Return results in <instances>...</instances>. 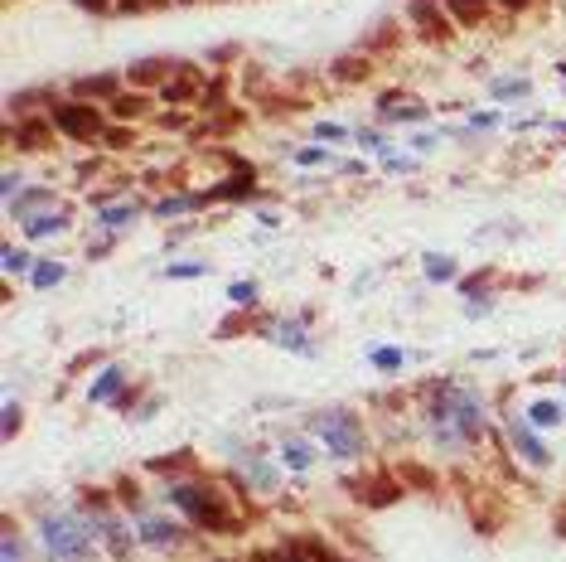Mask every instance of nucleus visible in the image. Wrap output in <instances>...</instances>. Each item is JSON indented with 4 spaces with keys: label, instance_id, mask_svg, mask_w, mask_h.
Listing matches in <instances>:
<instances>
[{
    "label": "nucleus",
    "instance_id": "nucleus-45",
    "mask_svg": "<svg viewBox=\"0 0 566 562\" xmlns=\"http://www.w3.org/2000/svg\"><path fill=\"white\" fill-rule=\"evenodd\" d=\"M213 58H219V64H233V58H237V44H219V49H213Z\"/></svg>",
    "mask_w": 566,
    "mask_h": 562
},
{
    "label": "nucleus",
    "instance_id": "nucleus-29",
    "mask_svg": "<svg viewBox=\"0 0 566 562\" xmlns=\"http://www.w3.org/2000/svg\"><path fill=\"white\" fill-rule=\"evenodd\" d=\"M136 213H141V204H116V209H102V213H98V223L116 233V229H126V223L136 219Z\"/></svg>",
    "mask_w": 566,
    "mask_h": 562
},
{
    "label": "nucleus",
    "instance_id": "nucleus-10",
    "mask_svg": "<svg viewBox=\"0 0 566 562\" xmlns=\"http://www.w3.org/2000/svg\"><path fill=\"white\" fill-rule=\"evenodd\" d=\"M509 441H513V451H518V456H523L527 465H537V471H547V465H552V451L542 446L537 432H533L527 422H518V417L509 422Z\"/></svg>",
    "mask_w": 566,
    "mask_h": 562
},
{
    "label": "nucleus",
    "instance_id": "nucleus-11",
    "mask_svg": "<svg viewBox=\"0 0 566 562\" xmlns=\"http://www.w3.org/2000/svg\"><path fill=\"white\" fill-rule=\"evenodd\" d=\"M262 334L276 344H286V350H300V354H310V334H305V320H296V316H281V320H271V325H262Z\"/></svg>",
    "mask_w": 566,
    "mask_h": 562
},
{
    "label": "nucleus",
    "instance_id": "nucleus-28",
    "mask_svg": "<svg viewBox=\"0 0 566 562\" xmlns=\"http://www.w3.org/2000/svg\"><path fill=\"white\" fill-rule=\"evenodd\" d=\"M252 562H310V558L300 553L296 543H276V548H257V553H252Z\"/></svg>",
    "mask_w": 566,
    "mask_h": 562
},
{
    "label": "nucleus",
    "instance_id": "nucleus-31",
    "mask_svg": "<svg viewBox=\"0 0 566 562\" xmlns=\"http://www.w3.org/2000/svg\"><path fill=\"white\" fill-rule=\"evenodd\" d=\"M310 461H315V451L305 446V441H286V465H291V471H310Z\"/></svg>",
    "mask_w": 566,
    "mask_h": 562
},
{
    "label": "nucleus",
    "instance_id": "nucleus-21",
    "mask_svg": "<svg viewBox=\"0 0 566 562\" xmlns=\"http://www.w3.org/2000/svg\"><path fill=\"white\" fill-rule=\"evenodd\" d=\"M368 73H373V64L364 54H348V58H334V64H330V78L334 82H364Z\"/></svg>",
    "mask_w": 566,
    "mask_h": 562
},
{
    "label": "nucleus",
    "instance_id": "nucleus-18",
    "mask_svg": "<svg viewBox=\"0 0 566 562\" xmlns=\"http://www.w3.org/2000/svg\"><path fill=\"white\" fill-rule=\"evenodd\" d=\"M54 204V189H44V185H30L20 199H10V219H34V213H44Z\"/></svg>",
    "mask_w": 566,
    "mask_h": 562
},
{
    "label": "nucleus",
    "instance_id": "nucleus-14",
    "mask_svg": "<svg viewBox=\"0 0 566 562\" xmlns=\"http://www.w3.org/2000/svg\"><path fill=\"white\" fill-rule=\"evenodd\" d=\"M378 112L392 117V122H416V117H426V102H421V98H407V92H382V98H378Z\"/></svg>",
    "mask_w": 566,
    "mask_h": 562
},
{
    "label": "nucleus",
    "instance_id": "nucleus-12",
    "mask_svg": "<svg viewBox=\"0 0 566 562\" xmlns=\"http://www.w3.org/2000/svg\"><path fill=\"white\" fill-rule=\"evenodd\" d=\"M445 15H450L460 30H475L493 15V0H445Z\"/></svg>",
    "mask_w": 566,
    "mask_h": 562
},
{
    "label": "nucleus",
    "instance_id": "nucleus-6",
    "mask_svg": "<svg viewBox=\"0 0 566 562\" xmlns=\"http://www.w3.org/2000/svg\"><path fill=\"white\" fill-rule=\"evenodd\" d=\"M407 20L416 25V34L426 44H450V34H455V20L445 15L436 0H407Z\"/></svg>",
    "mask_w": 566,
    "mask_h": 562
},
{
    "label": "nucleus",
    "instance_id": "nucleus-47",
    "mask_svg": "<svg viewBox=\"0 0 566 562\" xmlns=\"http://www.w3.org/2000/svg\"><path fill=\"white\" fill-rule=\"evenodd\" d=\"M557 533H562V538H566V509H562V514H557Z\"/></svg>",
    "mask_w": 566,
    "mask_h": 562
},
{
    "label": "nucleus",
    "instance_id": "nucleus-24",
    "mask_svg": "<svg viewBox=\"0 0 566 562\" xmlns=\"http://www.w3.org/2000/svg\"><path fill=\"white\" fill-rule=\"evenodd\" d=\"M194 209H203V195H170L160 204H150L155 219H179V213H194Z\"/></svg>",
    "mask_w": 566,
    "mask_h": 562
},
{
    "label": "nucleus",
    "instance_id": "nucleus-17",
    "mask_svg": "<svg viewBox=\"0 0 566 562\" xmlns=\"http://www.w3.org/2000/svg\"><path fill=\"white\" fill-rule=\"evenodd\" d=\"M98 523H102V538H107V548H112V558H131V529L122 519H116V509H107V514H98Z\"/></svg>",
    "mask_w": 566,
    "mask_h": 562
},
{
    "label": "nucleus",
    "instance_id": "nucleus-41",
    "mask_svg": "<svg viewBox=\"0 0 566 562\" xmlns=\"http://www.w3.org/2000/svg\"><path fill=\"white\" fill-rule=\"evenodd\" d=\"M315 136H320V141H339V136H348V131H344L339 122H320V126H315Z\"/></svg>",
    "mask_w": 566,
    "mask_h": 562
},
{
    "label": "nucleus",
    "instance_id": "nucleus-2",
    "mask_svg": "<svg viewBox=\"0 0 566 562\" xmlns=\"http://www.w3.org/2000/svg\"><path fill=\"white\" fill-rule=\"evenodd\" d=\"M39 538H44V548L54 553V562H88L92 558L88 523H82L78 514H44Z\"/></svg>",
    "mask_w": 566,
    "mask_h": 562
},
{
    "label": "nucleus",
    "instance_id": "nucleus-33",
    "mask_svg": "<svg viewBox=\"0 0 566 562\" xmlns=\"http://www.w3.org/2000/svg\"><path fill=\"white\" fill-rule=\"evenodd\" d=\"M493 98H499V102H518V98H527V82H523V78L493 82Z\"/></svg>",
    "mask_w": 566,
    "mask_h": 562
},
{
    "label": "nucleus",
    "instance_id": "nucleus-40",
    "mask_svg": "<svg viewBox=\"0 0 566 562\" xmlns=\"http://www.w3.org/2000/svg\"><path fill=\"white\" fill-rule=\"evenodd\" d=\"M73 5L92 10V15H112V10H116V0H73Z\"/></svg>",
    "mask_w": 566,
    "mask_h": 562
},
{
    "label": "nucleus",
    "instance_id": "nucleus-38",
    "mask_svg": "<svg viewBox=\"0 0 566 562\" xmlns=\"http://www.w3.org/2000/svg\"><path fill=\"white\" fill-rule=\"evenodd\" d=\"M203 272H209L203 262H175V267H170V277H203Z\"/></svg>",
    "mask_w": 566,
    "mask_h": 562
},
{
    "label": "nucleus",
    "instance_id": "nucleus-9",
    "mask_svg": "<svg viewBox=\"0 0 566 562\" xmlns=\"http://www.w3.org/2000/svg\"><path fill=\"white\" fill-rule=\"evenodd\" d=\"M136 538H141V543H150V548H179V543H184V529L170 523V519H160V514L141 509L136 514Z\"/></svg>",
    "mask_w": 566,
    "mask_h": 562
},
{
    "label": "nucleus",
    "instance_id": "nucleus-36",
    "mask_svg": "<svg viewBox=\"0 0 566 562\" xmlns=\"http://www.w3.org/2000/svg\"><path fill=\"white\" fill-rule=\"evenodd\" d=\"M426 277L431 281H450L455 277V262L450 257H426Z\"/></svg>",
    "mask_w": 566,
    "mask_h": 562
},
{
    "label": "nucleus",
    "instance_id": "nucleus-20",
    "mask_svg": "<svg viewBox=\"0 0 566 562\" xmlns=\"http://www.w3.org/2000/svg\"><path fill=\"white\" fill-rule=\"evenodd\" d=\"M296 548H300V553H305L310 562H354V558H344L334 543H324L320 533H300V538H296Z\"/></svg>",
    "mask_w": 566,
    "mask_h": 562
},
{
    "label": "nucleus",
    "instance_id": "nucleus-43",
    "mask_svg": "<svg viewBox=\"0 0 566 562\" xmlns=\"http://www.w3.org/2000/svg\"><path fill=\"white\" fill-rule=\"evenodd\" d=\"M324 160V151L320 146H310V151H296V165H320Z\"/></svg>",
    "mask_w": 566,
    "mask_h": 562
},
{
    "label": "nucleus",
    "instance_id": "nucleus-22",
    "mask_svg": "<svg viewBox=\"0 0 566 562\" xmlns=\"http://www.w3.org/2000/svg\"><path fill=\"white\" fill-rule=\"evenodd\" d=\"M68 223H73V213L58 209V213H34V219H25V233L30 238H49V233H64Z\"/></svg>",
    "mask_w": 566,
    "mask_h": 562
},
{
    "label": "nucleus",
    "instance_id": "nucleus-16",
    "mask_svg": "<svg viewBox=\"0 0 566 562\" xmlns=\"http://www.w3.org/2000/svg\"><path fill=\"white\" fill-rule=\"evenodd\" d=\"M88 402H116V408H126V374L122 368H107L98 384L88 388Z\"/></svg>",
    "mask_w": 566,
    "mask_h": 562
},
{
    "label": "nucleus",
    "instance_id": "nucleus-34",
    "mask_svg": "<svg viewBox=\"0 0 566 562\" xmlns=\"http://www.w3.org/2000/svg\"><path fill=\"white\" fill-rule=\"evenodd\" d=\"M170 0H116V15H146V10H165Z\"/></svg>",
    "mask_w": 566,
    "mask_h": 562
},
{
    "label": "nucleus",
    "instance_id": "nucleus-7",
    "mask_svg": "<svg viewBox=\"0 0 566 562\" xmlns=\"http://www.w3.org/2000/svg\"><path fill=\"white\" fill-rule=\"evenodd\" d=\"M203 88H209V78H203L199 68H189V64H175V73L160 82V102H170V107H184V102H203Z\"/></svg>",
    "mask_w": 566,
    "mask_h": 562
},
{
    "label": "nucleus",
    "instance_id": "nucleus-13",
    "mask_svg": "<svg viewBox=\"0 0 566 562\" xmlns=\"http://www.w3.org/2000/svg\"><path fill=\"white\" fill-rule=\"evenodd\" d=\"M122 78L126 73H92V78H78L73 82V98L92 102V98H122Z\"/></svg>",
    "mask_w": 566,
    "mask_h": 562
},
{
    "label": "nucleus",
    "instance_id": "nucleus-32",
    "mask_svg": "<svg viewBox=\"0 0 566 562\" xmlns=\"http://www.w3.org/2000/svg\"><path fill=\"white\" fill-rule=\"evenodd\" d=\"M527 422H533V427H557L562 422V408H557V402H533V408H527Z\"/></svg>",
    "mask_w": 566,
    "mask_h": 562
},
{
    "label": "nucleus",
    "instance_id": "nucleus-4",
    "mask_svg": "<svg viewBox=\"0 0 566 562\" xmlns=\"http://www.w3.org/2000/svg\"><path fill=\"white\" fill-rule=\"evenodd\" d=\"M49 122L58 126V136H73V141H102L107 136L102 107H92V102H82V98L54 102L49 107Z\"/></svg>",
    "mask_w": 566,
    "mask_h": 562
},
{
    "label": "nucleus",
    "instance_id": "nucleus-23",
    "mask_svg": "<svg viewBox=\"0 0 566 562\" xmlns=\"http://www.w3.org/2000/svg\"><path fill=\"white\" fill-rule=\"evenodd\" d=\"M397 480H402L407 489H436L441 485L436 471H431V465H421V461H402V465H397Z\"/></svg>",
    "mask_w": 566,
    "mask_h": 562
},
{
    "label": "nucleus",
    "instance_id": "nucleus-1",
    "mask_svg": "<svg viewBox=\"0 0 566 562\" xmlns=\"http://www.w3.org/2000/svg\"><path fill=\"white\" fill-rule=\"evenodd\" d=\"M170 499L189 514V523L203 529V533H243L247 529V514L223 489V480H209V475H199V480H179V485H170Z\"/></svg>",
    "mask_w": 566,
    "mask_h": 562
},
{
    "label": "nucleus",
    "instance_id": "nucleus-19",
    "mask_svg": "<svg viewBox=\"0 0 566 562\" xmlns=\"http://www.w3.org/2000/svg\"><path fill=\"white\" fill-rule=\"evenodd\" d=\"M247 485L257 489V495H276V489H281V471L262 456H247Z\"/></svg>",
    "mask_w": 566,
    "mask_h": 562
},
{
    "label": "nucleus",
    "instance_id": "nucleus-5",
    "mask_svg": "<svg viewBox=\"0 0 566 562\" xmlns=\"http://www.w3.org/2000/svg\"><path fill=\"white\" fill-rule=\"evenodd\" d=\"M344 489L358 499L364 509H382V505H397L402 499V480H397V471H368V475H348Z\"/></svg>",
    "mask_w": 566,
    "mask_h": 562
},
{
    "label": "nucleus",
    "instance_id": "nucleus-44",
    "mask_svg": "<svg viewBox=\"0 0 566 562\" xmlns=\"http://www.w3.org/2000/svg\"><path fill=\"white\" fill-rule=\"evenodd\" d=\"M252 296H257V286L252 281H233V301H252Z\"/></svg>",
    "mask_w": 566,
    "mask_h": 562
},
{
    "label": "nucleus",
    "instance_id": "nucleus-37",
    "mask_svg": "<svg viewBox=\"0 0 566 562\" xmlns=\"http://www.w3.org/2000/svg\"><path fill=\"white\" fill-rule=\"evenodd\" d=\"M25 267H34V262L20 253V247H5V272H25Z\"/></svg>",
    "mask_w": 566,
    "mask_h": 562
},
{
    "label": "nucleus",
    "instance_id": "nucleus-35",
    "mask_svg": "<svg viewBox=\"0 0 566 562\" xmlns=\"http://www.w3.org/2000/svg\"><path fill=\"white\" fill-rule=\"evenodd\" d=\"M107 146H112V151H131V146H136V131H126V126H107Z\"/></svg>",
    "mask_w": 566,
    "mask_h": 562
},
{
    "label": "nucleus",
    "instance_id": "nucleus-30",
    "mask_svg": "<svg viewBox=\"0 0 566 562\" xmlns=\"http://www.w3.org/2000/svg\"><path fill=\"white\" fill-rule=\"evenodd\" d=\"M368 359H373V368H382V374H397V368H402V350H397V344H378Z\"/></svg>",
    "mask_w": 566,
    "mask_h": 562
},
{
    "label": "nucleus",
    "instance_id": "nucleus-39",
    "mask_svg": "<svg viewBox=\"0 0 566 562\" xmlns=\"http://www.w3.org/2000/svg\"><path fill=\"white\" fill-rule=\"evenodd\" d=\"M493 10H503V15H523V10H533V0H493Z\"/></svg>",
    "mask_w": 566,
    "mask_h": 562
},
{
    "label": "nucleus",
    "instance_id": "nucleus-26",
    "mask_svg": "<svg viewBox=\"0 0 566 562\" xmlns=\"http://www.w3.org/2000/svg\"><path fill=\"white\" fill-rule=\"evenodd\" d=\"M150 475H170V471H194V451H170V456H155L150 465H146Z\"/></svg>",
    "mask_w": 566,
    "mask_h": 562
},
{
    "label": "nucleus",
    "instance_id": "nucleus-25",
    "mask_svg": "<svg viewBox=\"0 0 566 562\" xmlns=\"http://www.w3.org/2000/svg\"><path fill=\"white\" fill-rule=\"evenodd\" d=\"M64 277H68V267H64V262H49V257L30 267V286H39V291H49V286H58Z\"/></svg>",
    "mask_w": 566,
    "mask_h": 562
},
{
    "label": "nucleus",
    "instance_id": "nucleus-27",
    "mask_svg": "<svg viewBox=\"0 0 566 562\" xmlns=\"http://www.w3.org/2000/svg\"><path fill=\"white\" fill-rule=\"evenodd\" d=\"M150 112V98H136V92H122V98H112V117H126V122H136V117Z\"/></svg>",
    "mask_w": 566,
    "mask_h": 562
},
{
    "label": "nucleus",
    "instance_id": "nucleus-3",
    "mask_svg": "<svg viewBox=\"0 0 566 562\" xmlns=\"http://www.w3.org/2000/svg\"><path fill=\"white\" fill-rule=\"evenodd\" d=\"M310 427H315V432L324 437V446H330L334 456H344V461L364 456V446H368L364 422H358V412H348V408H330V412H320Z\"/></svg>",
    "mask_w": 566,
    "mask_h": 562
},
{
    "label": "nucleus",
    "instance_id": "nucleus-8",
    "mask_svg": "<svg viewBox=\"0 0 566 562\" xmlns=\"http://www.w3.org/2000/svg\"><path fill=\"white\" fill-rule=\"evenodd\" d=\"M54 122H49V117H39V112H34V117H25V122H10L5 126V141H10V146H15V151H49L54 146Z\"/></svg>",
    "mask_w": 566,
    "mask_h": 562
},
{
    "label": "nucleus",
    "instance_id": "nucleus-46",
    "mask_svg": "<svg viewBox=\"0 0 566 562\" xmlns=\"http://www.w3.org/2000/svg\"><path fill=\"white\" fill-rule=\"evenodd\" d=\"M15 189H20V170H5V199H15Z\"/></svg>",
    "mask_w": 566,
    "mask_h": 562
},
{
    "label": "nucleus",
    "instance_id": "nucleus-42",
    "mask_svg": "<svg viewBox=\"0 0 566 562\" xmlns=\"http://www.w3.org/2000/svg\"><path fill=\"white\" fill-rule=\"evenodd\" d=\"M20 432V402H5V437Z\"/></svg>",
    "mask_w": 566,
    "mask_h": 562
},
{
    "label": "nucleus",
    "instance_id": "nucleus-15",
    "mask_svg": "<svg viewBox=\"0 0 566 562\" xmlns=\"http://www.w3.org/2000/svg\"><path fill=\"white\" fill-rule=\"evenodd\" d=\"M170 73H175V64H165V58H136V64L126 68V82H136V88H160Z\"/></svg>",
    "mask_w": 566,
    "mask_h": 562
}]
</instances>
